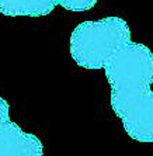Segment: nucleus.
<instances>
[{"label": "nucleus", "mask_w": 153, "mask_h": 156, "mask_svg": "<svg viewBox=\"0 0 153 156\" xmlns=\"http://www.w3.org/2000/svg\"><path fill=\"white\" fill-rule=\"evenodd\" d=\"M111 86V107L127 134L139 142H153V54L129 41L104 68Z\"/></svg>", "instance_id": "nucleus-1"}, {"label": "nucleus", "mask_w": 153, "mask_h": 156, "mask_svg": "<svg viewBox=\"0 0 153 156\" xmlns=\"http://www.w3.org/2000/svg\"><path fill=\"white\" fill-rule=\"evenodd\" d=\"M131 30L120 17L83 21L70 35V55L84 69H104L114 55L131 41Z\"/></svg>", "instance_id": "nucleus-2"}, {"label": "nucleus", "mask_w": 153, "mask_h": 156, "mask_svg": "<svg viewBox=\"0 0 153 156\" xmlns=\"http://www.w3.org/2000/svg\"><path fill=\"white\" fill-rule=\"evenodd\" d=\"M44 146L34 134L10 120V105L0 97V156H42Z\"/></svg>", "instance_id": "nucleus-3"}, {"label": "nucleus", "mask_w": 153, "mask_h": 156, "mask_svg": "<svg viewBox=\"0 0 153 156\" xmlns=\"http://www.w3.org/2000/svg\"><path fill=\"white\" fill-rule=\"evenodd\" d=\"M58 4V0H0V13L9 17H42L51 14Z\"/></svg>", "instance_id": "nucleus-4"}, {"label": "nucleus", "mask_w": 153, "mask_h": 156, "mask_svg": "<svg viewBox=\"0 0 153 156\" xmlns=\"http://www.w3.org/2000/svg\"><path fill=\"white\" fill-rule=\"evenodd\" d=\"M99 0H58V3L62 6L65 10L80 13V11H87L96 6Z\"/></svg>", "instance_id": "nucleus-5"}]
</instances>
